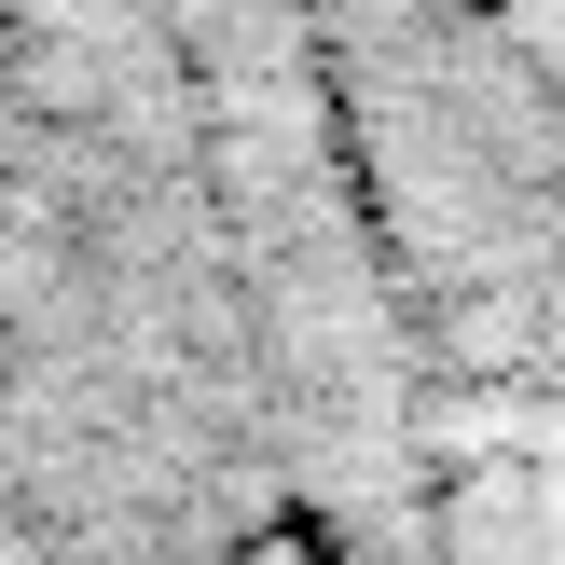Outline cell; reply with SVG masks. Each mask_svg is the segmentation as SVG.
<instances>
[{
  "label": "cell",
  "mask_w": 565,
  "mask_h": 565,
  "mask_svg": "<svg viewBox=\"0 0 565 565\" xmlns=\"http://www.w3.org/2000/svg\"><path fill=\"white\" fill-rule=\"evenodd\" d=\"M373 235L235 138L180 0H0V539L42 565H414Z\"/></svg>",
  "instance_id": "6da1fadb"
},
{
  "label": "cell",
  "mask_w": 565,
  "mask_h": 565,
  "mask_svg": "<svg viewBox=\"0 0 565 565\" xmlns=\"http://www.w3.org/2000/svg\"><path fill=\"white\" fill-rule=\"evenodd\" d=\"M290 70L414 359L565 386V0H290Z\"/></svg>",
  "instance_id": "7a4b0ae2"
},
{
  "label": "cell",
  "mask_w": 565,
  "mask_h": 565,
  "mask_svg": "<svg viewBox=\"0 0 565 565\" xmlns=\"http://www.w3.org/2000/svg\"><path fill=\"white\" fill-rule=\"evenodd\" d=\"M0 565H42V552H14V539H0Z\"/></svg>",
  "instance_id": "3957f363"
}]
</instances>
